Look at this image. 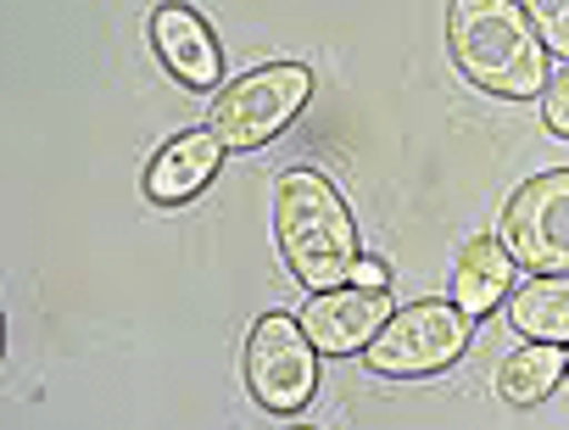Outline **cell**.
<instances>
[{"label": "cell", "instance_id": "6da1fadb", "mask_svg": "<svg viewBox=\"0 0 569 430\" xmlns=\"http://www.w3.org/2000/svg\"><path fill=\"white\" fill-rule=\"evenodd\" d=\"M273 241H279V258L297 286H308V291L352 286L358 224L325 173L284 168L273 179Z\"/></svg>", "mask_w": 569, "mask_h": 430}, {"label": "cell", "instance_id": "7a4b0ae2", "mask_svg": "<svg viewBox=\"0 0 569 430\" xmlns=\"http://www.w3.org/2000/svg\"><path fill=\"white\" fill-rule=\"evenodd\" d=\"M447 46L469 84L486 96L530 101L547 84V46L536 40L519 0H452L447 7Z\"/></svg>", "mask_w": 569, "mask_h": 430}, {"label": "cell", "instance_id": "3957f363", "mask_svg": "<svg viewBox=\"0 0 569 430\" xmlns=\"http://www.w3.org/2000/svg\"><path fill=\"white\" fill-rule=\"evenodd\" d=\"M308 96H313V73L302 62H268V68H257V73H246V79H234L229 90L212 96L207 129L229 151H257L297 123Z\"/></svg>", "mask_w": 569, "mask_h": 430}, {"label": "cell", "instance_id": "277c9868", "mask_svg": "<svg viewBox=\"0 0 569 430\" xmlns=\"http://www.w3.org/2000/svg\"><path fill=\"white\" fill-rule=\"evenodd\" d=\"M469 330L475 319L458 308V302H413V308H397L380 336L363 347V363L375 374H391V380H419V374H441L447 363L463 358L469 347Z\"/></svg>", "mask_w": 569, "mask_h": 430}, {"label": "cell", "instance_id": "5b68a950", "mask_svg": "<svg viewBox=\"0 0 569 430\" xmlns=\"http://www.w3.org/2000/svg\"><path fill=\"white\" fill-rule=\"evenodd\" d=\"M246 386L268 413H302L319 391V347L297 313H262L246 341Z\"/></svg>", "mask_w": 569, "mask_h": 430}, {"label": "cell", "instance_id": "8992f818", "mask_svg": "<svg viewBox=\"0 0 569 430\" xmlns=\"http://www.w3.org/2000/svg\"><path fill=\"white\" fill-rule=\"evenodd\" d=\"M502 247L530 274H569V168L525 179L497 224Z\"/></svg>", "mask_w": 569, "mask_h": 430}, {"label": "cell", "instance_id": "52a82bcc", "mask_svg": "<svg viewBox=\"0 0 569 430\" xmlns=\"http://www.w3.org/2000/svg\"><path fill=\"white\" fill-rule=\"evenodd\" d=\"M391 313L397 308L386 286H336V291H313V302L302 308V330L313 336L319 352L347 358V352H363Z\"/></svg>", "mask_w": 569, "mask_h": 430}, {"label": "cell", "instance_id": "ba28073f", "mask_svg": "<svg viewBox=\"0 0 569 430\" xmlns=\"http://www.w3.org/2000/svg\"><path fill=\"white\" fill-rule=\"evenodd\" d=\"M151 46L162 57V68L190 84V90H218V73H223V51L212 40V29L190 12V7H157L151 12Z\"/></svg>", "mask_w": 569, "mask_h": 430}, {"label": "cell", "instance_id": "9c48e42d", "mask_svg": "<svg viewBox=\"0 0 569 430\" xmlns=\"http://www.w3.org/2000/svg\"><path fill=\"white\" fill-rule=\"evenodd\" d=\"M223 151H229V146H223L207 123L173 134V140L151 157V168H146V196H151L157 207H184L190 196H201V190L212 184Z\"/></svg>", "mask_w": 569, "mask_h": 430}, {"label": "cell", "instance_id": "30bf717a", "mask_svg": "<svg viewBox=\"0 0 569 430\" xmlns=\"http://www.w3.org/2000/svg\"><path fill=\"white\" fill-rule=\"evenodd\" d=\"M513 252L502 247V236H475V241H463V252H458V263H452V302L469 313V319H480V313H491L508 291H513Z\"/></svg>", "mask_w": 569, "mask_h": 430}, {"label": "cell", "instance_id": "8fae6325", "mask_svg": "<svg viewBox=\"0 0 569 430\" xmlns=\"http://www.w3.org/2000/svg\"><path fill=\"white\" fill-rule=\"evenodd\" d=\"M508 324L525 341H558L569 347V274H541L525 280L508 302Z\"/></svg>", "mask_w": 569, "mask_h": 430}, {"label": "cell", "instance_id": "7c38bea8", "mask_svg": "<svg viewBox=\"0 0 569 430\" xmlns=\"http://www.w3.org/2000/svg\"><path fill=\"white\" fill-rule=\"evenodd\" d=\"M558 380H563V347L558 341H525L513 358H502L497 397L508 408H536L558 391Z\"/></svg>", "mask_w": 569, "mask_h": 430}, {"label": "cell", "instance_id": "4fadbf2b", "mask_svg": "<svg viewBox=\"0 0 569 430\" xmlns=\"http://www.w3.org/2000/svg\"><path fill=\"white\" fill-rule=\"evenodd\" d=\"M525 18L536 29V40L569 62V0H525Z\"/></svg>", "mask_w": 569, "mask_h": 430}, {"label": "cell", "instance_id": "5bb4252c", "mask_svg": "<svg viewBox=\"0 0 569 430\" xmlns=\"http://www.w3.org/2000/svg\"><path fill=\"white\" fill-rule=\"evenodd\" d=\"M541 123H547L558 140H569V62L541 84Z\"/></svg>", "mask_w": 569, "mask_h": 430}, {"label": "cell", "instance_id": "9a60e30c", "mask_svg": "<svg viewBox=\"0 0 569 430\" xmlns=\"http://www.w3.org/2000/svg\"><path fill=\"white\" fill-rule=\"evenodd\" d=\"M352 286H391V269L380 258H358L352 263Z\"/></svg>", "mask_w": 569, "mask_h": 430}, {"label": "cell", "instance_id": "2e32d148", "mask_svg": "<svg viewBox=\"0 0 569 430\" xmlns=\"http://www.w3.org/2000/svg\"><path fill=\"white\" fill-rule=\"evenodd\" d=\"M563 374H569V347H563Z\"/></svg>", "mask_w": 569, "mask_h": 430}]
</instances>
